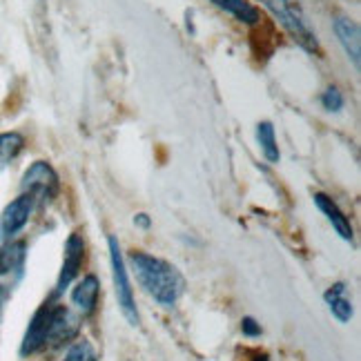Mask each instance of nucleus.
<instances>
[{
	"label": "nucleus",
	"mask_w": 361,
	"mask_h": 361,
	"mask_svg": "<svg viewBox=\"0 0 361 361\" xmlns=\"http://www.w3.org/2000/svg\"><path fill=\"white\" fill-rule=\"evenodd\" d=\"M130 263L136 272V279L145 288L149 297L161 305H174L185 290V279L172 263L145 252H134Z\"/></svg>",
	"instance_id": "1"
},
{
	"label": "nucleus",
	"mask_w": 361,
	"mask_h": 361,
	"mask_svg": "<svg viewBox=\"0 0 361 361\" xmlns=\"http://www.w3.org/2000/svg\"><path fill=\"white\" fill-rule=\"evenodd\" d=\"M107 243H109V261H112V276H114L118 305H121L125 319H128L132 326H138V324H141V317H138V310H136L134 290H132L128 268H125V261H123V255H121V245H118L116 237H109Z\"/></svg>",
	"instance_id": "2"
},
{
	"label": "nucleus",
	"mask_w": 361,
	"mask_h": 361,
	"mask_svg": "<svg viewBox=\"0 0 361 361\" xmlns=\"http://www.w3.org/2000/svg\"><path fill=\"white\" fill-rule=\"evenodd\" d=\"M268 7L274 11V16L283 23L286 30L293 34L299 43L308 49V51H319V43H317V36L310 30L308 20H305L301 7L295 3V0H266Z\"/></svg>",
	"instance_id": "3"
},
{
	"label": "nucleus",
	"mask_w": 361,
	"mask_h": 361,
	"mask_svg": "<svg viewBox=\"0 0 361 361\" xmlns=\"http://www.w3.org/2000/svg\"><path fill=\"white\" fill-rule=\"evenodd\" d=\"M23 192L32 194L34 199L51 201L59 192V174L47 161H36L30 170L23 174Z\"/></svg>",
	"instance_id": "4"
},
{
	"label": "nucleus",
	"mask_w": 361,
	"mask_h": 361,
	"mask_svg": "<svg viewBox=\"0 0 361 361\" xmlns=\"http://www.w3.org/2000/svg\"><path fill=\"white\" fill-rule=\"evenodd\" d=\"M34 203L36 199L32 194L23 192L16 201H11L5 207V212L0 214V241L11 239L13 234H18L27 226V221H30L32 210H34Z\"/></svg>",
	"instance_id": "5"
},
{
	"label": "nucleus",
	"mask_w": 361,
	"mask_h": 361,
	"mask_svg": "<svg viewBox=\"0 0 361 361\" xmlns=\"http://www.w3.org/2000/svg\"><path fill=\"white\" fill-rule=\"evenodd\" d=\"M82 259H85V241L78 232L69 234V239L65 243V259H63V268L59 274L56 288H54V297H59L65 293V288L76 279V274L82 266Z\"/></svg>",
	"instance_id": "6"
},
{
	"label": "nucleus",
	"mask_w": 361,
	"mask_h": 361,
	"mask_svg": "<svg viewBox=\"0 0 361 361\" xmlns=\"http://www.w3.org/2000/svg\"><path fill=\"white\" fill-rule=\"evenodd\" d=\"M51 312H54V305L51 303H43L40 308L36 310V314L32 317L30 328L25 332V339L20 345V355H34L40 348L47 345V335H49V326H51Z\"/></svg>",
	"instance_id": "7"
},
{
	"label": "nucleus",
	"mask_w": 361,
	"mask_h": 361,
	"mask_svg": "<svg viewBox=\"0 0 361 361\" xmlns=\"http://www.w3.org/2000/svg\"><path fill=\"white\" fill-rule=\"evenodd\" d=\"M78 335V319L65 305H54L51 326L47 335V345H63Z\"/></svg>",
	"instance_id": "8"
},
{
	"label": "nucleus",
	"mask_w": 361,
	"mask_h": 361,
	"mask_svg": "<svg viewBox=\"0 0 361 361\" xmlns=\"http://www.w3.org/2000/svg\"><path fill=\"white\" fill-rule=\"evenodd\" d=\"M25 257H27V243L25 241H9L0 247V279L5 276H18L25 268Z\"/></svg>",
	"instance_id": "9"
},
{
	"label": "nucleus",
	"mask_w": 361,
	"mask_h": 361,
	"mask_svg": "<svg viewBox=\"0 0 361 361\" xmlns=\"http://www.w3.org/2000/svg\"><path fill=\"white\" fill-rule=\"evenodd\" d=\"M99 293H101L99 279L94 274H87L72 290V303L76 305L80 314H92L96 310V303H99Z\"/></svg>",
	"instance_id": "10"
},
{
	"label": "nucleus",
	"mask_w": 361,
	"mask_h": 361,
	"mask_svg": "<svg viewBox=\"0 0 361 361\" xmlns=\"http://www.w3.org/2000/svg\"><path fill=\"white\" fill-rule=\"evenodd\" d=\"M314 203H317V207L322 210L326 216H328V221L332 224V228L337 230V234L341 239H345V241H353V226H350V221H348V216H345L341 210H339V205L332 201L330 197H326V194H314Z\"/></svg>",
	"instance_id": "11"
},
{
	"label": "nucleus",
	"mask_w": 361,
	"mask_h": 361,
	"mask_svg": "<svg viewBox=\"0 0 361 361\" xmlns=\"http://www.w3.org/2000/svg\"><path fill=\"white\" fill-rule=\"evenodd\" d=\"M335 32L339 36V43L341 47L348 54V59H353L355 67H359V27L357 23H353L350 18H337L335 20Z\"/></svg>",
	"instance_id": "12"
},
{
	"label": "nucleus",
	"mask_w": 361,
	"mask_h": 361,
	"mask_svg": "<svg viewBox=\"0 0 361 361\" xmlns=\"http://www.w3.org/2000/svg\"><path fill=\"white\" fill-rule=\"evenodd\" d=\"M326 303L330 305V312L335 314L341 324H348L350 319H353V303L350 299H345V286L343 283H335L332 286L328 293L324 295Z\"/></svg>",
	"instance_id": "13"
},
{
	"label": "nucleus",
	"mask_w": 361,
	"mask_h": 361,
	"mask_svg": "<svg viewBox=\"0 0 361 361\" xmlns=\"http://www.w3.org/2000/svg\"><path fill=\"white\" fill-rule=\"evenodd\" d=\"M212 3L224 9L228 13H232L234 18L245 23V25H257L261 20V13L255 5H250L247 0H212Z\"/></svg>",
	"instance_id": "14"
},
{
	"label": "nucleus",
	"mask_w": 361,
	"mask_h": 361,
	"mask_svg": "<svg viewBox=\"0 0 361 361\" xmlns=\"http://www.w3.org/2000/svg\"><path fill=\"white\" fill-rule=\"evenodd\" d=\"M25 147V138L18 132H5L0 134V170L16 159Z\"/></svg>",
	"instance_id": "15"
},
{
	"label": "nucleus",
	"mask_w": 361,
	"mask_h": 361,
	"mask_svg": "<svg viewBox=\"0 0 361 361\" xmlns=\"http://www.w3.org/2000/svg\"><path fill=\"white\" fill-rule=\"evenodd\" d=\"M257 138H259V143H261L263 157H266L270 163H279V145H276L272 123H268V121L259 123V128H257Z\"/></svg>",
	"instance_id": "16"
},
{
	"label": "nucleus",
	"mask_w": 361,
	"mask_h": 361,
	"mask_svg": "<svg viewBox=\"0 0 361 361\" xmlns=\"http://www.w3.org/2000/svg\"><path fill=\"white\" fill-rule=\"evenodd\" d=\"M63 361H99V357H96V350H94V345L90 341L80 339L67 350Z\"/></svg>",
	"instance_id": "17"
},
{
	"label": "nucleus",
	"mask_w": 361,
	"mask_h": 361,
	"mask_svg": "<svg viewBox=\"0 0 361 361\" xmlns=\"http://www.w3.org/2000/svg\"><path fill=\"white\" fill-rule=\"evenodd\" d=\"M322 103L328 112H339V109L343 107V96L337 87H328L322 96Z\"/></svg>",
	"instance_id": "18"
},
{
	"label": "nucleus",
	"mask_w": 361,
	"mask_h": 361,
	"mask_svg": "<svg viewBox=\"0 0 361 361\" xmlns=\"http://www.w3.org/2000/svg\"><path fill=\"white\" fill-rule=\"evenodd\" d=\"M241 330H243L245 337H259L261 335V326L255 322L252 317H245L243 319V322H241Z\"/></svg>",
	"instance_id": "19"
},
{
	"label": "nucleus",
	"mask_w": 361,
	"mask_h": 361,
	"mask_svg": "<svg viewBox=\"0 0 361 361\" xmlns=\"http://www.w3.org/2000/svg\"><path fill=\"white\" fill-rule=\"evenodd\" d=\"M7 297H9V286L0 283V314H3V305H5Z\"/></svg>",
	"instance_id": "20"
},
{
	"label": "nucleus",
	"mask_w": 361,
	"mask_h": 361,
	"mask_svg": "<svg viewBox=\"0 0 361 361\" xmlns=\"http://www.w3.org/2000/svg\"><path fill=\"white\" fill-rule=\"evenodd\" d=\"M134 224H138L141 228H147V226H149V219H147V214H138V216L134 219Z\"/></svg>",
	"instance_id": "21"
},
{
	"label": "nucleus",
	"mask_w": 361,
	"mask_h": 361,
	"mask_svg": "<svg viewBox=\"0 0 361 361\" xmlns=\"http://www.w3.org/2000/svg\"><path fill=\"white\" fill-rule=\"evenodd\" d=\"M255 361H268V359H266V355H257V359H255Z\"/></svg>",
	"instance_id": "22"
}]
</instances>
